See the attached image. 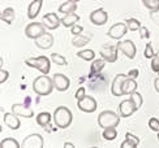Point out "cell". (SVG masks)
Returning <instances> with one entry per match:
<instances>
[{
  "instance_id": "obj_43",
  "label": "cell",
  "mask_w": 159,
  "mask_h": 148,
  "mask_svg": "<svg viewBox=\"0 0 159 148\" xmlns=\"http://www.w3.org/2000/svg\"><path fill=\"white\" fill-rule=\"evenodd\" d=\"M120 147H121V148H136V146L132 143V142H129L128 139H125V142H123Z\"/></svg>"
},
{
  "instance_id": "obj_36",
  "label": "cell",
  "mask_w": 159,
  "mask_h": 148,
  "mask_svg": "<svg viewBox=\"0 0 159 148\" xmlns=\"http://www.w3.org/2000/svg\"><path fill=\"white\" fill-rule=\"evenodd\" d=\"M143 55L146 59H151L155 53H154V48H153V46H151V43H148L146 47H145V52H143Z\"/></svg>"
},
{
  "instance_id": "obj_16",
  "label": "cell",
  "mask_w": 159,
  "mask_h": 148,
  "mask_svg": "<svg viewBox=\"0 0 159 148\" xmlns=\"http://www.w3.org/2000/svg\"><path fill=\"white\" fill-rule=\"evenodd\" d=\"M12 112L20 117H24V118H30L34 116V112L31 111V108H29L28 104H13Z\"/></svg>"
},
{
  "instance_id": "obj_47",
  "label": "cell",
  "mask_w": 159,
  "mask_h": 148,
  "mask_svg": "<svg viewBox=\"0 0 159 148\" xmlns=\"http://www.w3.org/2000/svg\"><path fill=\"white\" fill-rule=\"evenodd\" d=\"M69 2H75V3H77V2H80V0H69Z\"/></svg>"
},
{
  "instance_id": "obj_42",
  "label": "cell",
  "mask_w": 159,
  "mask_h": 148,
  "mask_svg": "<svg viewBox=\"0 0 159 148\" xmlns=\"http://www.w3.org/2000/svg\"><path fill=\"white\" fill-rule=\"evenodd\" d=\"M8 77H9V73L7 72L5 69H2V70H0V83L3 85L4 82H7Z\"/></svg>"
},
{
  "instance_id": "obj_20",
  "label": "cell",
  "mask_w": 159,
  "mask_h": 148,
  "mask_svg": "<svg viewBox=\"0 0 159 148\" xmlns=\"http://www.w3.org/2000/svg\"><path fill=\"white\" fill-rule=\"evenodd\" d=\"M137 87L138 86H137L136 79L129 77L124 82V85H123V92H124V95H132L134 91H137Z\"/></svg>"
},
{
  "instance_id": "obj_10",
  "label": "cell",
  "mask_w": 159,
  "mask_h": 148,
  "mask_svg": "<svg viewBox=\"0 0 159 148\" xmlns=\"http://www.w3.org/2000/svg\"><path fill=\"white\" fill-rule=\"evenodd\" d=\"M128 26L123 24V22H117L115 25H112V28L108 30L107 33V35L108 38L111 39H116V40H120L125 34H127V31H128Z\"/></svg>"
},
{
  "instance_id": "obj_4",
  "label": "cell",
  "mask_w": 159,
  "mask_h": 148,
  "mask_svg": "<svg viewBox=\"0 0 159 148\" xmlns=\"http://www.w3.org/2000/svg\"><path fill=\"white\" fill-rule=\"evenodd\" d=\"M25 64L30 66V68L38 69L42 74H48L50 73V59L46 56H38V57H30L25 60Z\"/></svg>"
},
{
  "instance_id": "obj_18",
  "label": "cell",
  "mask_w": 159,
  "mask_h": 148,
  "mask_svg": "<svg viewBox=\"0 0 159 148\" xmlns=\"http://www.w3.org/2000/svg\"><path fill=\"white\" fill-rule=\"evenodd\" d=\"M4 124L8 126L9 129H12V130H18L20 126H21V122H20L17 114H15L13 112L4 114Z\"/></svg>"
},
{
  "instance_id": "obj_23",
  "label": "cell",
  "mask_w": 159,
  "mask_h": 148,
  "mask_svg": "<svg viewBox=\"0 0 159 148\" xmlns=\"http://www.w3.org/2000/svg\"><path fill=\"white\" fill-rule=\"evenodd\" d=\"M15 16H16V13H15V9L11 8V7H8V8H5L3 12H2V21H4L5 24H8L11 25L13 21H15Z\"/></svg>"
},
{
  "instance_id": "obj_25",
  "label": "cell",
  "mask_w": 159,
  "mask_h": 148,
  "mask_svg": "<svg viewBox=\"0 0 159 148\" xmlns=\"http://www.w3.org/2000/svg\"><path fill=\"white\" fill-rule=\"evenodd\" d=\"M90 42V38L89 37H85V35H75V38L72 39V44H73L75 47H77V48H81V47L86 46Z\"/></svg>"
},
{
  "instance_id": "obj_27",
  "label": "cell",
  "mask_w": 159,
  "mask_h": 148,
  "mask_svg": "<svg viewBox=\"0 0 159 148\" xmlns=\"http://www.w3.org/2000/svg\"><path fill=\"white\" fill-rule=\"evenodd\" d=\"M20 147H21V144L15 138H5L0 143V148H20Z\"/></svg>"
},
{
  "instance_id": "obj_1",
  "label": "cell",
  "mask_w": 159,
  "mask_h": 148,
  "mask_svg": "<svg viewBox=\"0 0 159 148\" xmlns=\"http://www.w3.org/2000/svg\"><path fill=\"white\" fill-rule=\"evenodd\" d=\"M55 86H54V79L47 77V74H42L34 79L33 82V90L37 95L39 96H47L54 91Z\"/></svg>"
},
{
  "instance_id": "obj_2",
  "label": "cell",
  "mask_w": 159,
  "mask_h": 148,
  "mask_svg": "<svg viewBox=\"0 0 159 148\" xmlns=\"http://www.w3.org/2000/svg\"><path fill=\"white\" fill-rule=\"evenodd\" d=\"M72 112L67 108V107H57L54 112V121L55 125L59 129H67V127L72 124Z\"/></svg>"
},
{
  "instance_id": "obj_9",
  "label": "cell",
  "mask_w": 159,
  "mask_h": 148,
  "mask_svg": "<svg viewBox=\"0 0 159 148\" xmlns=\"http://www.w3.org/2000/svg\"><path fill=\"white\" fill-rule=\"evenodd\" d=\"M117 48H119V51H121L129 60L136 57L137 50H136V46H134V43L132 42V40H121V42H119L117 43Z\"/></svg>"
},
{
  "instance_id": "obj_17",
  "label": "cell",
  "mask_w": 159,
  "mask_h": 148,
  "mask_svg": "<svg viewBox=\"0 0 159 148\" xmlns=\"http://www.w3.org/2000/svg\"><path fill=\"white\" fill-rule=\"evenodd\" d=\"M35 44L41 50H50L52 44H54V37L50 33H44V34H42L39 38L35 39Z\"/></svg>"
},
{
  "instance_id": "obj_15",
  "label": "cell",
  "mask_w": 159,
  "mask_h": 148,
  "mask_svg": "<svg viewBox=\"0 0 159 148\" xmlns=\"http://www.w3.org/2000/svg\"><path fill=\"white\" fill-rule=\"evenodd\" d=\"M117 46H108L101 50V56L106 60V63H115L117 60Z\"/></svg>"
},
{
  "instance_id": "obj_48",
  "label": "cell",
  "mask_w": 159,
  "mask_h": 148,
  "mask_svg": "<svg viewBox=\"0 0 159 148\" xmlns=\"http://www.w3.org/2000/svg\"><path fill=\"white\" fill-rule=\"evenodd\" d=\"M158 140H159V133H158Z\"/></svg>"
},
{
  "instance_id": "obj_39",
  "label": "cell",
  "mask_w": 159,
  "mask_h": 148,
  "mask_svg": "<svg viewBox=\"0 0 159 148\" xmlns=\"http://www.w3.org/2000/svg\"><path fill=\"white\" fill-rule=\"evenodd\" d=\"M85 96H86V89H85V87H80V89L76 91L75 98H76L77 100H81V99H84Z\"/></svg>"
},
{
  "instance_id": "obj_44",
  "label": "cell",
  "mask_w": 159,
  "mask_h": 148,
  "mask_svg": "<svg viewBox=\"0 0 159 148\" xmlns=\"http://www.w3.org/2000/svg\"><path fill=\"white\" fill-rule=\"evenodd\" d=\"M138 74H140V72H138V69H132V70H129L128 72V77H130V78H138Z\"/></svg>"
},
{
  "instance_id": "obj_40",
  "label": "cell",
  "mask_w": 159,
  "mask_h": 148,
  "mask_svg": "<svg viewBox=\"0 0 159 148\" xmlns=\"http://www.w3.org/2000/svg\"><path fill=\"white\" fill-rule=\"evenodd\" d=\"M150 18L153 20V22L159 26V11H153V12H150Z\"/></svg>"
},
{
  "instance_id": "obj_5",
  "label": "cell",
  "mask_w": 159,
  "mask_h": 148,
  "mask_svg": "<svg viewBox=\"0 0 159 148\" xmlns=\"http://www.w3.org/2000/svg\"><path fill=\"white\" fill-rule=\"evenodd\" d=\"M46 33V26L43 22H31L25 28V35L29 39H37Z\"/></svg>"
},
{
  "instance_id": "obj_29",
  "label": "cell",
  "mask_w": 159,
  "mask_h": 148,
  "mask_svg": "<svg viewBox=\"0 0 159 148\" xmlns=\"http://www.w3.org/2000/svg\"><path fill=\"white\" fill-rule=\"evenodd\" d=\"M102 137L106 140H115L117 137L116 127H107V129H104V131L102 133Z\"/></svg>"
},
{
  "instance_id": "obj_35",
  "label": "cell",
  "mask_w": 159,
  "mask_h": 148,
  "mask_svg": "<svg viewBox=\"0 0 159 148\" xmlns=\"http://www.w3.org/2000/svg\"><path fill=\"white\" fill-rule=\"evenodd\" d=\"M149 127H150V129L153 130V131L159 133V120L155 118V117L150 118V120H149Z\"/></svg>"
},
{
  "instance_id": "obj_26",
  "label": "cell",
  "mask_w": 159,
  "mask_h": 148,
  "mask_svg": "<svg viewBox=\"0 0 159 148\" xmlns=\"http://www.w3.org/2000/svg\"><path fill=\"white\" fill-rule=\"evenodd\" d=\"M77 57L82 59L84 61H93L95 59V52L93 50H82L77 52Z\"/></svg>"
},
{
  "instance_id": "obj_14",
  "label": "cell",
  "mask_w": 159,
  "mask_h": 148,
  "mask_svg": "<svg viewBox=\"0 0 159 148\" xmlns=\"http://www.w3.org/2000/svg\"><path fill=\"white\" fill-rule=\"evenodd\" d=\"M43 25L46 26V29L48 30H56L59 28V25L61 24V20L57 17L56 13H46L43 16Z\"/></svg>"
},
{
  "instance_id": "obj_38",
  "label": "cell",
  "mask_w": 159,
  "mask_h": 148,
  "mask_svg": "<svg viewBox=\"0 0 159 148\" xmlns=\"http://www.w3.org/2000/svg\"><path fill=\"white\" fill-rule=\"evenodd\" d=\"M82 31H84V28H82V26H80V25H73V26H72V28H70V33H72V34H73V35H80V34H82Z\"/></svg>"
},
{
  "instance_id": "obj_21",
  "label": "cell",
  "mask_w": 159,
  "mask_h": 148,
  "mask_svg": "<svg viewBox=\"0 0 159 148\" xmlns=\"http://www.w3.org/2000/svg\"><path fill=\"white\" fill-rule=\"evenodd\" d=\"M80 21V16H77L76 13H69V15H64L61 18V24L64 25V28H72L73 25H76Z\"/></svg>"
},
{
  "instance_id": "obj_19",
  "label": "cell",
  "mask_w": 159,
  "mask_h": 148,
  "mask_svg": "<svg viewBox=\"0 0 159 148\" xmlns=\"http://www.w3.org/2000/svg\"><path fill=\"white\" fill-rule=\"evenodd\" d=\"M42 5H43V0H34V2H31L28 7V17L30 20H34L39 15V12H41Z\"/></svg>"
},
{
  "instance_id": "obj_28",
  "label": "cell",
  "mask_w": 159,
  "mask_h": 148,
  "mask_svg": "<svg viewBox=\"0 0 159 148\" xmlns=\"http://www.w3.org/2000/svg\"><path fill=\"white\" fill-rule=\"evenodd\" d=\"M104 64H106V60L104 59H98V60H93V64H91V73L93 74H98L99 72H102V69L104 68Z\"/></svg>"
},
{
  "instance_id": "obj_33",
  "label": "cell",
  "mask_w": 159,
  "mask_h": 148,
  "mask_svg": "<svg viewBox=\"0 0 159 148\" xmlns=\"http://www.w3.org/2000/svg\"><path fill=\"white\" fill-rule=\"evenodd\" d=\"M151 69L154 73H159V51L151 57Z\"/></svg>"
},
{
  "instance_id": "obj_46",
  "label": "cell",
  "mask_w": 159,
  "mask_h": 148,
  "mask_svg": "<svg viewBox=\"0 0 159 148\" xmlns=\"http://www.w3.org/2000/svg\"><path fill=\"white\" fill-rule=\"evenodd\" d=\"M64 148H75V146L72 143H64Z\"/></svg>"
},
{
  "instance_id": "obj_11",
  "label": "cell",
  "mask_w": 159,
  "mask_h": 148,
  "mask_svg": "<svg viewBox=\"0 0 159 148\" xmlns=\"http://www.w3.org/2000/svg\"><path fill=\"white\" fill-rule=\"evenodd\" d=\"M52 79H54L55 90L60 91V92H64V91H67V90L69 89L70 81H69V78H68L67 76H64V74H61V73H56V74H54Z\"/></svg>"
},
{
  "instance_id": "obj_37",
  "label": "cell",
  "mask_w": 159,
  "mask_h": 148,
  "mask_svg": "<svg viewBox=\"0 0 159 148\" xmlns=\"http://www.w3.org/2000/svg\"><path fill=\"white\" fill-rule=\"evenodd\" d=\"M125 139H128L129 142H132L136 147L140 144V139H138L136 135H133V134H130V133H127V134H125Z\"/></svg>"
},
{
  "instance_id": "obj_41",
  "label": "cell",
  "mask_w": 159,
  "mask_h": 148,
  "mask_svg": "<svg viewBox=\"0 0 159 148\" xmlns=\"http://www.w3.org/2000/svg\"><path fill=\"white\" fill-rule=\"evenodd\" d=\"M138 31H140V37H141V39H148V38H150V33H149V30H148L146 28H143V26H141Z\"/></svg>"
},
{
  "instance_id": "obj_32",
  "label": "cell",
  "mask_w": 159,
  "mask_h": 148,
  "mask_svg": "<svg viewBox=\"0 0 159 148\" xmlns=\"http://www.w3.org/2000/svg\"><path fill=\"white\" fill-rule=\"evenodd\" d=\"M51 60H52V61H54L56 65H60V66L68 64L67 60H65V57L61 56V55H59V53H52V55H51Z\"/></svg>"
},
{
  "instance_id": "obj_45",
  "label": "cell",
  "mask_w": 159,
  "mask_h": 148,
  "mask_svg": "<svg viewBox=\"0 0 159 148\" xmlns=\"http://www.w3.org/2000/svg\"><path fill=\"white\" fill-rule=\"evenodd\" d=\"M159 74V73H158ZM154 87H155V90H157V92H159V76L155 78V81H154Z\"/></svg>"
},
{
  "instance_id": "obj_12",
  "label": "cell",
  "mask_w": 159,
  "mask_h": 148,
  "mask_svg": "<svg viewBox=\"0 0 159 148\" xmlns=\"http://www.w3.org/2000/svg\"><path fill=\"white\" fill-rule=\"evenodd\" d=\"M137 109L138 108H137L136 103L130 98L128 100H124V102H121L120 105H119V112H120L121 117H130Z\"/></svg>"
},
{
  "instance_id": "obj_6",
  "label": "cell",
  "mask_w": 159,
  "mask_h": 148,
  "mask_svg": "<svg viewBox=\"0 0 159 148\" xmlns=\"http://www.w3.org/2000/svg\"><path fill=\"white\" fill-rule=\"evenodd\" d=\"M77 107H78L80 111H82L85 113H93L97 109L98 103H97V100L93 96L86 95L84 99H81V100H78V102H77Z\"/></svg>"
},
{
  "instance_id": "obj_8",
  "label": "cell",
  "mask_w": 159,
  "mask_h": 148,
  "mask_svg": "<svg viewBox=\"0 0 159 148\" xmlns=\"http://www.w3.org/2000/svg\"><path fill=\"white\" fill-rule=\"evenodd\" d=\"M21 147H24V148H43L44 147L43 138H42V135H39V134H30V135H28L24 139Z\"/></svg>"
},
{
  "instance_id": "obj_3",
  "label": "cell",
  "mask_w": 159,
  "mask_h": 148,
  "mask_svg": "<svg viewBox=\"0 0 159 148\" xmlns=\"http://www.w3.org/2000/svg\"><path fill=\"white\" fill-rule=\"evenodd\" d=\"M120 117L117 113L112 111H103L98 116V125L102 129H107V127H116L120 124Z\"/></svg>"
},
{
  "instance_id": "obj_24",
  "label": "cell",
  "mask_w": 159,
  "mask_h": 148,
  "mask_svg": "<svg viewBox=\"0 0 159 148\" xmlns=\"http://www.w3.org/2000/svg\"><path fill=\"white\" fill-rule=\"evenodd\" d=\"M51 113H48V112H41L37 116V124L39 125V126H42V127H44L46 125H48L50 122H51Z\"/></svg>"
},
{
  "instance_id": "obj_34",
  "label": "cell",
  "mask_w": 159,
  "mask_h": 148,
  "mask_svg": "<svg viewBox=\"0 0 159 148\" xmlns=\"http://www.w3.org/2000/svg\"><path fill=\"white\" fill-rule=\"evenodd\" d=\"M130 99L136 103L137 108L140 109V108H141V105H142V95H141V94H140V92H137V91H134V92L130 95Z\"/></svg>"
},
{
  "instance_id": "obj_30",
  "label": "cell",
  "mask_w": 159,
  "mask_h": 148,
  "mask_svg": "<svg viewBox=\"0 0 159 148\" xmlns=\"http://www.w3.org/2000/svg\"><path fill=\"white\" fill-rule=\"evenodd\" d=\"M142 3L150 12L159 11V0H142Z\"/></svg>"
},
{
  "instance_id": "obj_22",
  "label": "cell",
  "mask_w": 159,
  "mask_h": 148,
  "mask_svg": "<svg viewBox=\"0 0 159 148\" xmlns=\"http://www.w3.org/2000/svg\"><path fill=\"white\" fill-rule=\"evenodd\" d=\"M77 11V3L75 2H69L67 0L65 3H63L59 7V12L63 13V15H69V13H75Z\"/></svg>"
},
{
  "instance_id": "obj_7",
  "label": "cell",
  "mask_w": 159,
  "mask_h": 148,
  "mask_svg": "<svg viewBox=\"0 0 159 148\" xmlns=\"http://www.w3.org/2000/svg\"><path fill=\"white\" fill-rule=\"evenodd\" d=\"M129 77L127 74H117L115 77V79L112 81V85H111V92L114 96H123L124 92H123V85L124 82L127 81Z\"/></svg>"
},
{
  "instance_id": "obj_13",
  "label": "cell",
  "mask_w": 159,
  "mask_h": 148,
  "mask_svg": "<svg viewBox=\"0 0 159 148\" xmlns=\"http://www.w3.org/2000/svg\"><path fill=\"white\" fill-rule=\"evenodd\" d=\"M90 21L97 25V26H102L108 21V15L103 8H98L95 11H93L90 13Z\"/></svg>"
},
{
  "instance_id": "obj_31",
  "label": "cell",
  "mask_w": 159,
  "mask_h": 148,
  "mask_svg": "<svg viewBox=\"0 0 159 148\" xmlns=\"http://www.w3.org/2000/svg\"><path fill=\"white\" fill-rule=\"evenodd\" d=\"M127 26H128V29L130 31H137L141 28V22L136 18H128L127 20Z\"/></svg>"
}]
</instances>
